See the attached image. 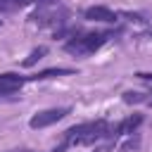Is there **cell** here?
<instances>
[{"label": "cell", "instance_id": "cell-4", "mask_svg": "<svg viewBox=\"0 0 152 152\" xmlns=\"http://www.w3.org/2000/svg\"><path fill=\"white\" fill-rule=\"evenodd\" d=\"M69 112H71L69 107H52V109H43V112H36V114L31 116L28 126H31V128H48V126H52V124L62 121V119H64Z\"/></svg>", "mask_w": 152, "mask_h": 152}, {"label": "cell", "instance_id": "cell-5", "mask_svg": "<svg viewBox=\"0 0 152 152\" xmlns=\"http://www.w3.org/2000/svg\"><path fill=\"white\" fill-rule=\"evenodd\" d=\"M142 121H145L142 114H128L126 119H121L119 124H114V126L109 128V140H119V138H124V135H133V133L142 126Z\"/></svg>", "mask_w": 152, "mask_h": 152}, {"label": "cell", "instance_id": "cell-9", "mask_svg": "<svg viewBox=\"0 0 152 152\" xmlns=\"http://www.w3.org/2000/svg\"><path fill=\"white\" fill-rule=\"evenodd\" d=\"M36 7H50V5H59L62 0H33Z\"/></svg>", "mask_w": 152, "mask_h": 152}, {"label": "cell", "instance_id": "cell-6", "mask_svg": "<svg viewBox=\"0 0 152 152\" xmlns=\"http://www.w3.org/2000/svg\"><path fill=\"white\" fill-rule=\"evenodd\" d=\"M119 12L104 7V5H93V7H86L83 10V19L86 21H102V24H116L119 21Z\"/></svg>", "mask_w": 152, "mask_h": 152}, {"label": "cell", "instance_id": "cell-2", "mask_svg": "<svg viewBox=\"0 0 152 152\" xmlns=\"http://www.w3.org/2000/svg\"><path fill=\"white\" fill-rule=\"evenodd\" d=\"M119 31H90V33H76L74 38H69L64 43V52L74 55V57H88L93 52H97L104 43H109Z\"/></svg>", "mask_w": 152, "mask_h": 152}, {"label": "cell", "instance_id": "cell-10", "mask_svg": "<svg viewBox=\"0 0 152 152\" xmlns=\"http://www.w3.org/2000/svg\"><path fill=\"white\" fill-rule=\"evenodd\" d=\"M135 76H138L140 81H150V83H152V71H138Z\"/></svg>", "mask_w": 152, "mask_h": 152}, {"label": "cell", "instance_id": "cell-3", "mask_svg": "<svg viewBox=\"0 0 152 152\" xmlns=\"http://www.w3.org/2000/svg\"><path fill=\"white\" fill-rule=\"evenodd\" d=\"M71 12L59 2V5H50V7H36V12L28 14V21L38 24V26H64L69 21Z\"/></svg>", "mask_w": 152, "mask_h": 152}, {"label": "cell", "instance_id": "cell-13", "mask_svg": "<svg viewBox=\"0 0 152 152\" xmlns=\"http://www.w3.org/2000/svg\"><path fill=\"white\" fill-rule=\"evenodd\" d=\"M0 26H2V21H0Z\"/></svg>", "mask_w": 152, "mask_h": 152}, {"label": "cell", "instance_id": "cell-1", "mask_svg": "<svg viewBox=\"0 0 152 152\" xmlns=\"http://www.w3.org/2000/svg\"><path fill=\"white\" fill-rule=\"evenodd\" d=\"M109 128L112 124L107 119H95V121H83L62 133V142L52 152H66L74 145H95L100 140H109Z\"/></svg>", "mask_w": 152, "mask_h": 152}, {"label": "cell", "instance_id": "cell-7", "mask_svg": "<svg viewBox=\"0 0 152 152\" xmlns=\"http://www.w3.org/2000/svg\"><path fill=\"white\" fill-rule=\"evenodd\" d=\"M28 2H33V0H0V14H7V12H17V10L26 7Z\"/></svg>", "mask_w": 152, "mask_h": 152}, {"label": "cell", "instance_id": "cell-12", "mask_svg": "<svg viewBox=\"0 0 152 152\" xmlns=\"http://www.w3.org/2000/svg\"><path fill=\"white\" fill-rule=\"evenodd\" d=\"M10 152H31V150H10Z\"/></svg>", "mask_w": 152, "mask_h": 152}, {"label": "cell", "instance_id": "cell-8", "mask_svg": "<svg viewBox=\"0 0 152 152\" xmlns=\"http://www.w3.org/2000/svg\"><path fill=\"white\" fill-rule=\"evenodd\" d=\"M45 55H48V48H45V45H40V48H36V50H31V55L21 62V66H24V69H28V66H33L38 59H43Z\"/></svg>", "mask_w": 152, "mask_h": 152}, {"label": "cell", "instance_id": "cell-11", "mask_svg": "<svg viewBox=\"0 0 152 152\" xmlns=\"http://www.w3.org/2000/svg\"><path fill=\"white\" fill-rule=\"evenodd\" d=\"M138 38H152V26H147V28H145V31H142Z\"/></svg>", "mask_w": 152, "mask_h": 152}]
</instances>
